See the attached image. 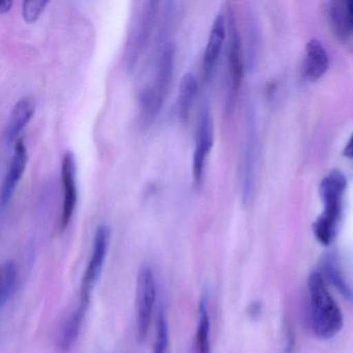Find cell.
Segmentation results:
<instances>
[{"label": "cell", "mask_w": 353, "mask_h": 353, "mask_svg": "<svg viewBox=\"0 0 353 353\" xmlns=\"http://www.w3.org/2000/svg\"><path fill=\"white\" fill-rule=\"evenodd\" d=\"M175 48L169 36H158L152 79L138 94V117L142 128H148L160 114L174 71Z\"/></svg>", "instance_id": "cell-1"}, {"label": "cell", "mask_w": 353, "mask_h": 353, "mask_svg": "<svg viewBox=\"0 0 353 353\" xmlns=\"http://www.w3.org/2000/svg\"><path fill=\"white\" fill-rule=\"evenodd\" d=\"M307 317L317 338L328 340L341 332L344 324L342 311L326 287L321 272H314L307 279Z\"/></svg>", "instance_id": "cell-2"}, {"label": "cell", "mask_w": 353, "mask_h": 353, "mask_svg": "<svg viewBox=\"0 0 353 353\" xmlns=\"http://www.w3.org/2000/svg\"><path fill=\"white\" fill-rule=\"evenodd\" d=\"M346 188V176L338 169L330 171L320 183L319 194L323 210L314 222L313 232L321 245H330L336 237L342 219Z\"/></svg>", "instance_id": "cell-3"}, {"label": "cell", "mask_w": 353, "mask_h": 353, "mask_svg": "<svg viewBox=\"0 0 353 353\" xmlns=\"http://www.w3.org/2000/svg\"><path fill=\"white\" fill-rule=\"evenodd\" d=\"M159 5L160 3L154 0L135 3L123 50V59L128 70L135 69L144 51L148 48L156 24Z\"/></svg>", "instance_id": "cell-4"}, {"label": "cell", "mask_w": 353, "mask_h": 353, "mask_svg": "<svg viewBox=\"0 0 353 353\" xmlns=\"http://www.w3.org/2000/svg\"><path fill=\"white\" fill-rule=\"evenodd\" d=\"M157 299L154 270L148 264L140 268L136 284V334L140 344L148 339Z\"/></svg>", "instance_id": "cell-5"}, {"label": "cell", "mask_w": 353, "mask_h": 353, "mask_svg": "<svg viewBox=\"0 0 353 353\" xmlns=\"http://www.w3.org/2000/svg\"><path fill=\"white\" fill-rule=\"evenodd\" d=\"M110 239V227L106 224L100 225L94 233L92 256H90L83 279H82L79 303L90 305L92 291H94L101 274H102L103 268H104Z\"/></svg>", "instance_id": "cell-6"}, {"label": "cell", "mask_w": 353, "mask_h": 353, "mask_svg": "<svg viewBox=\"0 0 353 353\" xmlns=\"http://www.w3.org/2000/svg\"><path fill=\"white\" fill-rule=\"evenodd\" d=\"M214 119L210 106L204 104L200 111L196 132L195 150L193 154V177L195 185L199 187L203 181L206 161L214 146Z\"/></svg>", "instance_id": "cell-7"}, {"label": "cell", "mask_w": 353, "mask_h": 353, "mask_svg": "<svg viewBox=\"0 0 353 353\" xmlns=\"http://www.w3.org/2000/svg\"><path fill=\"white\" fill-rule=\"evenodd\" d=\"M228 50H227V65L229 75V108L233 109L235 99L241 88L243 77V43L241 34L237 30L236 22L232 13L229 14L228 21Z\"/></svg>", "instance_id": "cell-8"}, {"label": "cell", "mask_w": 353, "mask_h": 353, "mask_svg": "<svg viewBox=\"0 0 353 353\" xmlns=\"http://www.w3.org/2000/svg\"><path fill=\"white\" fill-rule=\"evenodd\" d=\"M76 160L73 152L63 154L61 162V183H63V208H61V230L65 231L71 223L77 206L78 191L76 179Z\"/></svg>", "instance_id": "cell-9"}, {"label": "cell", "mask_w": 353, "mask_h": 353, "mask_svg": "<svg viewBox=\"0 0 353 353\" xmlns=\"http://www.w3.org/2000/svg\"><path fill=\"white\" fill-rule=\"evenodd\" d=\"M28 148L23 140L19 139L14 145L13 157L10 163L7 174L3 179L1 194H0V208L1 212H5L15 194L16 188L19 185L20 179L23 176L24 171L28 165Z\"/></svg>", "instance_id": "cell-10"}, {"label": "cell", "mask_w": 353, "mask_h": 353, "mask_svg": "<svg viewBox=\"0 0 353 353\" xmlns=\"http://www.w3.org/2000/svg\"><path fill=\"white\" fill-rule=\"evenodd\" d=\"M226 34V18H225L224 14L219 13L212 22L208 44L204 49L202 70H203L205 79H210V76L214 73V68L218 63L219 57H220L223 46H224Z\"/></svg>", "instance_id": "cell-11"}, {"label": "cell", "mask_w": 353, "mask_h": 353, "mask_svg": "<svg viewBox=\"0 0 353 353\" xmlns=\"http://www.w3.org/2000/svg\"><path fill=\"white\" fill-rule=\"evenodd\" d=\"M36 110L32 99L22 98L14 105L12 109L11 114L9 117L7 125H6L5 133H3V140L8 148L15 145L16 142L19 140V135L24 128L28 125L30 119H32Z\"/></svg>", "instance_id": "cell-12"}, {"label": "cell", "mask_w": 353, "mask_h": 353, "mask_svg": "<svg viewBox=\"0 0 353 353\" xmlns=\"http://www.w3.org/2000/svg\"><path fill=\"white\" fill-rule=\"evenodd\" d=\"M330 67V55L321 41L312 39L305 45L303 76L310 82L317 81Z\"/></svg>", "instance_id": "cell-13"}, {"label": "cell", "mask_w": 353, "mask_h": 353, "mask_svg": "<svg viewBox=\"0 0 353 353\" xmlns=\"http://www.w3.org/2000/svg\"><path fill=\"white\" fill-rule=\"evenodd\" d=\"M330 26L339 39L353 36V0H334L328 5Z\"/></svg>", "instance_id": "cell-14"}, {"label": "cell", "mask_w": 353, "mask_h": 353, "mask_svg": "<svg viewBox=\"0 0 353 353\" xmlns=\"http://www.w3.org/2000/svg\"><path fill=\"white\" fill-rule=\"evenodd\" d=\"M88 307L90 305H84V303H78L77 309L73 311V313L65 320L61 332H59V339H57V345L59 352L67 353L75 344L80 332H81Z\"/></svg>", "instance_id": "cell-15"}, {"label": "cell", "mask_w": 353, "mask_h": 353, "mask_svg": "<svg viewBox=\"0 0 353 353\" xmlns=\"http://www.w3.org/2000/svg\"><path fill=\"white\" fill-rule=\"evenodd\" d=\"M210 317L206 295H202L198 307V321L192 353H212Z\"/></svg>", "instance_id": "cell-16"}, {"label": "cell", "mask_w": 353, "mask_h": 353, "mask_svg": "<svg viewBox=\"0 0 353 353\" xmlns=\"http://www.w3.org/2000/svg\"><path fill=\"white\" fill-rule=\"evenodd\" d=\"M198 94V81L195 74L188 72L179 82L177 96V112L181 121L185 123L189 119L190 111L195 102Z\"/></svg>", "instance_id": "cell-17"}, {"label": "cell", "mask_w": 353, "mask_h": 353, "mask_svg": "<svg viewBox=\"0 0 353 353\" xmlns=\"http://www.w3.org/2000/svg\"><path fill=\"white\" fill-rule=\"evenodd\" d=\"M256 165V133L253 123H250L245 145V159H243V201L248 202L252 197L254 189V175Z\"/></svg>", "instance_id": "cell-18"}, {"label": "cell", "mask_w": 353, "mask_h": 353, "mask_svg": "<svg viewBox=\"0 0 353 353\" xmlns=\"http://www.w3.org/2000/svg\"><path fill=\"white\" fill-rule=\"evenodd\" d=\"M322 276L327 278L332 285L342 293L343 296L353 303V288L345 278L340 263L334 256L327 255L322 261Z\"/></svg>", "instance_id": "cell-19"}, {"label": "cell", "mask_w": 353, "mask_h": 353, "mask_svg": "<svg viewBox=\"0 0 353 353\" xmlns=\"http://www.w3.org/2000/svg\"><path fill=\"white\" fill-rule=\"evenodd\" d=\"M18 272L13 261H8L1 268V282H0V307L5 309L11 301L16 287H17Z\"/></svg>", "instance_id": "cell-20"}, {"label": "cell", "mask_w": 353, "mask_h": 353, "mask_svg": "<svg viewBox=\"0 0 353 353\" xmlns=\"http://www.w3.org/2000/svg\"><path fill=\"white\" fill-rule=\"evenodd\" d=\"M152 353H171L170 332H169L168 321H167V317L163 307L159 310L156 340H154Z\"/></svg>", "instance_id": "cell-21"}, {"label": "cell", "mask_w": 353, "mask_h": 353, "mask_svg": "<svg viewBox=\"0 0 353 353\" xmlns=\"http://www.w3.org/2000/svg\"><path fill=\"white\" fill-rule=\"evenodd\" d=\"M48 3V0H26L22 3V17L28 23H34Z\"/></svg>", "instance_id": "cell-22"}, {"label": "cell", "mask_w": 353, "mask_h": 353, "mask_svg": "<svg viewBox=\"0 0 353 353\" xmlns=\"http://www.w3.org/2000/svg\"><path fill=\"white\" fill-rule=\"evenodd\" d=\"M343 154H344L346 158H353V134L351 135V137L349 138L346 145H345L344 150H343Z\"/></svg>", "instance_id": "cell-23"}, {"label": "cell", "mask_w": 353, "mask_h": 353, "mask_svg": "<svg viewBox=\"0 0 353 353\" xmlns=\"http://www.w3.org/2000/svg\"><path fill=\"white\" fill-rule=\"evenodd\" d=\"M13 6L12 0H1L0 1V14H6L11 10Z\"/></svg>", "instance_id": "cell-24"}]
</instances>
